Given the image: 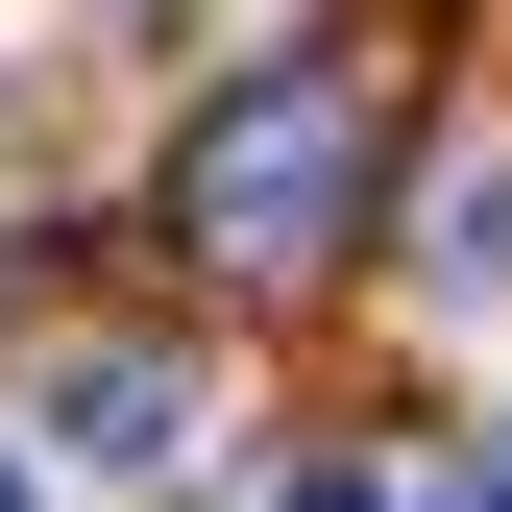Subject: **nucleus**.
<instances>
[{"label":"nucleus","mask_w":512,"mask_h":512,"mask_svg":"<svg viewBox=\"0 0 512 512\" xmlns=\"http://www.w3.org/2000/svg\"><path fill=\"white\" fill-rule=\"evenodd\" d=\"M366 220H391V98L342 49H269V74H220L171 122V244L196 269H342Z\"/></svg>","instance_id":"nucleus-1"},{"label":"nucleus","mask_w":512,"mask_h":512,"mask_svg":"<svg viewBox=\"0 0 512 512\" xmlns=\"http://www.w3.org/2000/svg\"><path fill=\"white\" fill-rule=\"evenodd\" d=\"M49 439H74V464H171V439H196V366H147V342H98L74 391H49Z\"/></svg>","instance_id":"nucleus-2"},{"label":"nucleus","mask_w":512,"mask_h":512,"mask_svg":"<svg viewBox=\"0 0 512 512\" xmlns=\"http://www.w3.org/2000/svg\"><path fill=\"white\" fill-rule=\"evenodd\" d=\"M391 512H512V464H415V488H391Z\"/></svg>","instance_id":"nucleus-3"},{"label":"nucleus","mask_w":512,"mask_h":512,"mask_svg":"<svg viewBox=\"0 0 512 512\" xmlns=\"http://www.w3.org/2000/svg\"><path fill=\"white\" fill-rule=\"evenodd\" d=\"M293 512H391V488H366V464H317V488H293Z\"/></svg>","instance_id":"nucleus-4"},{"label":"nucleus","mask_w":512,"mask_h":512,"mask_svg":"<svg viewBox=\"0 0 512 512\" xmlns=\"http://www.w3.org/2000/svg\"><path fill=\"white\" fill-rule=\"evenodd\" d=\"M0 512H25V464H0Z\"/></svg>","instance_id":"nucleus-5"}]
</instances>
